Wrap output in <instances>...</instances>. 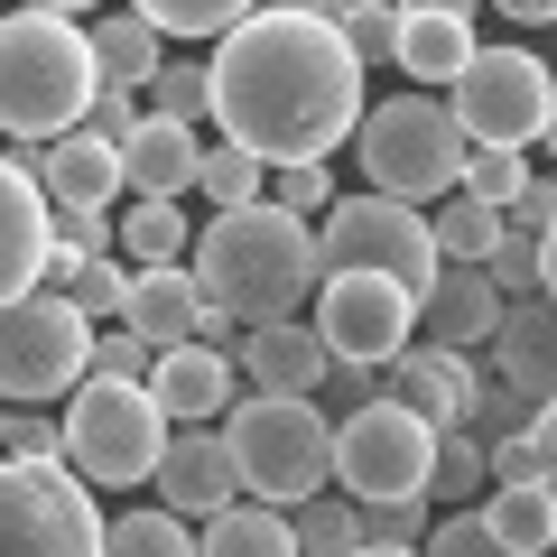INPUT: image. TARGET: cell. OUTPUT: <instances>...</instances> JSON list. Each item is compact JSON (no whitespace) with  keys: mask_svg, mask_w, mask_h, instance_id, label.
Instances as JSON below:
<instances>
[{"mask_svg":"<svg viewBox=\"0 0 557 557\" xmlns=\"http://www.w3.org/2000/svg\"><path fill=\"white\" fill-rule=\"evenodd\" d=\"M205 102H214L223 139H242L251 159H325L362 121V65L335 38V20L307 10H251L214 38L205 57Z\"/></svg>","mask_w":557,"mask_h":557,"instance_id":"6da1fadb","label":"cell"},{"mask_svg":"<svg viewBox=\"0 0 557 557\" xmlns=\"http://www.w3.org/2000/svg\"><path fill=\"white\" fill-rule=\"evenodd\" d=\"M186 270H196V288H205L214 317H233V325L251 317L260 325V317H298V307L317 298L325 260H317V223L307 214L251 196V205H223V214L186 242Z\"/></svg>","mask_w":557,"mask_h":557,"instance_id":"7a4b0ae2","label":"cell"},{"mask_svg":"<svg viewBox=\"0 0 557 557\" xmlns=\"http://www.w3.org/2000/svg\"><path fill=\"white\" fill-rule=\"evenodd\" d=\"M94 38L65 10H10L0 20V139L38 149V139L75 131L94 102Z\"/></svg>","mask_w":557,"mask_h":557,"instance_id":"3957f363","label":"cell"},{"mask_svg":"<svg viewBox=\"0 0 557 557\" xmlns=\"http://www.w3.org/2000/svg\"><path fill=\"white\" fill-rule=\"evenodd\" d=\"M214 437L233 446V465H242V493L251 502H307V493H325L335 483V418L317 409L307 391H251V399H233V409L214 418Z\"/></svg>","mask_w":557,"mask_h":557,"instance_id":"277c9868","label":"cell"},{"mask_svg":"<svg viewBox=\"0 0 557 557\" xmlns=\"http://www.w3.org/2000/svg\"><path fill=\"white\" fill-rule=\"evenodd\" d=\"M65 465H75L94 493H131V483L159 474L168 456V409L149 381H121V372H84L65 391Z\"/></svg>","mask_w":557,"mask_h":557,"instance_id":"5b68a950","label":"cell"},{"mask_svg":"<svg viewBox=\"0 0 557 557\" xmlns=\"http://www.w3.org/2000/svg\"><path fill=\"white\" fill-rule=\"evenodd\" d=\"M354 168H362V186H381V196H399V205H437L446 186L465 177V131H456V112H446V94L362 102Z\"/></svg>","mask_w":557,"mask_h":557,"instance_id":"8992f818","label":"cell"},{"mask_svg":"<svg viewBox=\"0 0 557 557\" xmlns=\"http://www.w3.org/2000/svg\"><path fill=\"white\" fill-rule=\"evenodd\" d=\"M84 354H94V317H84L65 288H20L0 307V399L10 409H47L84 381Z\"/></svg>","mask_w":557,"mask_h":557,"instance_id":"52a82bcc","label":"cell"},{"mask_svg":"<svg viewBox=\"0 0 557 557\" xmlns=\"http://www.w3.org/2000/svg\"><path fill=\"white\" fill-rule=\"evenodd\" d=\"M94 483L57 456H0V557H94Z\"/></svg>","mask_w":557,"mask_h":557,"instance_id":"ba28073f","label":"cell"},{"mask_svg":"<svg viewBox=\"0 0 557 557\" xmlns=\"http://www.w3.org/2000/svg\"><path fill=\"white\" fill-rule=\"evenodd\" d=\"M446 112H456L465 149H530L539 121L557 112V75L530 47H474L446 84Z\"/></svg>","mask_w":557,"mask_h":557,"instance_id":"9c48e42d","label":"cell"},{"mask_svg":"<svg viewBox=\"0 0 557 557\" xmlns=\"http://www.w3.org/2000/svg\"><path fill=\"white\" fill-rule=\"evenodd\" d=\"M317 260L325 270H381L399 278V288H428L437 278V242H428V214L399 196H381V186H362V196H335L317 214Z\"/></svg>","mask_w":557,"mask_h":557,"instance_id":"30bf717a","label":"cell"},{"mask_svg":"<svg viewBox=\"0 0 557 557\" xmlns=\"http://www.w3.org/2000/svg\"><path fill=\"white\" fill-rule=\"evenodd\" d=\"M428 465H437V428L399 399H362L335 418V493L399 502V493H428Z\"/></svg>","mask_w":557,"mask_h":557,"instance_id":"8fae6325","label":"cell"},{"mask_svg":"<svg viewBox=\"0 0 557 557\" xmlns=\"http://www.w3.org/2000/svg\"><path fill=\"white\" fill-rule=\"evenodd\" d=\"M317 335H325L335 362H372L381 372V362L418 335V298L399 278H381V270H325L317 278Z\"/></svg>","mask_w":557,"mask_h":557,"instance_id":"7c38bea8","label":"cell"},{"mask_svg":"<svg viewBox=\"0 0 557 557\" xmlns=\"http://www.w3.org/2000/svg\"><path fill=\"white\" fill-rule=\"evenodd\" d=\"M149 483H159V502L177 520H214L223 502H242V465L214 428H168V456H159Z\"/></svg>","mask_w":557,"mask_h":557,"instance_id":"4fadbf2b","label":"cell"},{"mask_svg":"<svg viewBox=\"0 0 557 557\" xmlns=\"http://www.w3.org/2000/svg\"><path fill=\"white\" fill-rule=\"evenodd\" d=\"M502 325V288L483 260H437V278L418 288V335L428 344H456V354H474V344H493Z\"/></svg>","mask_w":557,"mask_h":557,"instance_id":"5bb4252c","label":"cell"},{"mask_svg":"<svg viewBox=\"0 0 557 557\" xmlns=\"http://www.w3.org/2000/svg\"><path fill=\"white\" fill-rule=\"evenodd\" d=\"M474 354H456V344H428V335H409L391 354V399L399 409H418L428 428H465V409H474Z\"/></svg>","mask_w":557,"mask_h":557,"instance_id":"9a60e30c","label":"cell"},{"mask_svg":"<svg viewBox=\"0 0 557 557\" xmlns=\"http://www.w3.org/2000/svg\"><path fill=\"white\" fill-rule=\"evenodd\" d=\"M149 391H159V409H168V428H214L223 409H233V354L223 344H168V354H149Z\"/></svg>","mask_w":557,"mask_h":557,"instance_id":"2e32d148","label":"cell"},{"mask_svg":"<svg viewBox=\"0 0 557 557\" xmlns=\"http://www.w3.org/2000/svg\"><path fill=\"white\" fill-rule=\"evenodd\" d=\"M121 325H131L149 354H168V344L205 335V288L186 260H131V298H121Z\"/></svg>","mask_w":557,"mask_h":557,"instance_id":"e0dca14e","label":"cell"},{"mask_svg":"<svg viewBox=\"0 0 557 557\" xmlns=\"http://www.w3.org/2000/svg\"><path fill=\"white\" fill-rule=\"evenodd\" d=\"M47 278V196L28 177V149H0V307Z\"/></svg>","mask_w":557,"mask_h":557,"instance_id":"ac0fdd59","label":"cell"},{"mask_svg":"<svg viewBox=\"0 0 557 557\" xmlns=\"http://www.w3.org/2000/svg\"><path fill=\"white\" fill-rule=\"evenodd\" d=\"M28 177H38L47 205H121L131 186H121V149L94 131H57L28 149Z\"/></svg>","mask_w":557,"mask_h":557,"instance_id":"d6986e66","label":"cell"},{"mask_svg":"<svg viewBox=\"0 0 557 557\" xmlns=\"http://www.w3.org/2000/svg\"><path fill=\"white\" fill-rule=\"evenodd\" d=\"M493 372L530 399H557V298L530 288V298H502V325H493Z\"/></svg>","mask_w":557,"mask_h":557,"instance_id":"ffe728a7","label":"cell"},{"mask_svg":"<svg viewBox=\"0 0 557 557\" xmlns=\"http://www.w3.org/2000/svg\"><path fill=\"white\" fill-rule=\"evenodd\" d=\"M196 159H205V139L186 131V121H168V112H139V131L121 139V186L131 196H196Z\"/></svg>","mask_w":557,"mask_h":557,"instance_id":"44dd1931","label":"cell"},{"mask_svg":"<svg viewBox=\"0 0 557 557\" xmlns=\"http://www.w3.org/2000/svg\"><path fill=\"white\" fill-rule=\"evenodd\" d=\"M325 335L307 317H260L251 335H242V372H251V391H307L317 399V381H325Z\"/></svg>","mask_w":557,"mask_h":557,"instance_id":"7402d4cb","label":"cell"},{"mask_svg":"<svg viewBox=\"0 0 557 557\" xmlns=\"http://www.w3.org/2000/svg\"><path fill=\"white\" fill-rule=\"evenodd\" d=\"M84 38H94V75H102V84H131V94L168 65V38L139 20V10H94Z\"/></svg>","mask_w":557,"mask_h":557,"instance_id":"603a6c76","label":"cell"},{"mask_svg":"<svg viewBox=\"0 0 557 557\" xmlns=\"http://www.w3.org/2000/svg\"><path fill=\"white\" fill-rule=\"evenodd\" d=\"M474 57V20H437V10H399V47L391 65L409 84H456V65Z\"/></svg>","mask_w":557,"mask_h":557,"instance_id":"cb8c5ba5","label":"cell"},{"mask_svg":"<svg viewBox=\"0 0 557 557\" xmlns=\"http://www.w3.org/2000/svg\"><path fill=\"white\" fill-rule=\"evenodd\" d=\"M196 557H298V539H288V511H278V502L242 493L196 530Z\"/></svg>","mask_w":557,"mask_h":557,"instance_id":"d4e9b609","label":"cell"},{"mask_svg":"<svg viewBox=\"0 0 557 557\" xmlns=\"http://www.w3.org/2000/svg\"><path fill=\"white\" fill-rule=\"evenodd\" d=\"M474 511H483V530H493L502 548H520V557L557 548V511H548V493H539V483H493Z\"/></svg>","mask_w":557,"mask_h":557,"instance_id":"484cf974","label":"cell"},{"mask_svg":"<svg viewBox=\"0 0 557 557\" xmlns=\"http://www.w3.org/2000/svg\"><path fill=\"white\" fill-rule=\"evenodd\" d=\"M94 251H121L112 205H47V288H57L75 260H94Z\"/></svg>","mask_w":557,"mask_h":557,"instance_id":"4316f807","label":"cell"},{"mask_svg":"<svg viewBox=\"0 0 557 557\" xmlns=\"http://www.w3.org/2000/svg\"><path fill=\"white\" fill-rule=\"evenodd\" d=\"M493 493V465H483V437L474 428H437V465H428V502L465 511V502Z\"/></svg>","mask_w":557,"mask_h":557,"instance_id":"83f0119b","label":"cell"},{"mask_svg":"<svg viewBox=\"0 0 557 557\" xmlns=\"http://www.w3.org/2000/svg\"><path fill=\"white\" fill-rule=\"evenodd\" d=\"M94 557H196V530H186L168 502H149V511L102 520V548H94Z\"/></svg>","mask_w":557,"mask_h":557,"instance_id":"f1b7e54d","label":"cell"},{"mask_svg":"<svg viewBox=\"0 0 557 557\" xmlns=\"http://www.w3.org/2000/svg\"><path fill=\"white\" fill-rule=\"evenodd\" d=\"M428 242H437V260H483L502 242V205H474L465 186H446V205L428 214Z\"/></svg>","mask_w":557,"mask_h":557,"instance_id":"f546056e","label":"cell"},{"mask_svg":"<svg viewBox=\"0 0 557 557\" xmlns=\"http://www.w3.org/2000/svg\"><path fill=\"white\" fill-rule=\"evenodd\" d=\"M288 539H298V557H354V548H362L354 493H307V502H288Z\"/></svg>","mask_w":557,"mask_h":557,"instance_id":"4dcf8cb0","label":"cell"},{"mask_svg":"<svg viewBox=\"0 0 557 557\" xmlns=\"http://www.w3.org/2000/svg\"><path fill=\"white\" fill-rule=\"evenodd\" d=\"M112 233H121V251H131V260H186V242H196L168 196H131V214H121Z\"/></svg>","mask_w":557,"mask_h":557,"instance_id":"1f68e13d","label":"cell"},{"mask_svg":"<svg viewBox=\"0 0 557 557\" xmlns=\"http://www.w3.org/2000/svg\"><path fill=\"white\" fill-rule=\"evenodd\" d=\"M131 10L159 28V38H223L233 20H251L260 0H131Z\"/></svg>","mask_w":557,"mask_h":557,"instance_id":"d6a6232c","label":"cell"},{"mask_svg":"<svg viewBox=\"0 0 557 557\" xmlns=\"http://www.w3.org/2000/svg\"><path fill=\"white\" fill-rule=\"evenodd\" d=\"M260 186H270V159H251L242 139H223V149L196 159V196H214V214H223V205H251Z\"/></svg>","mask_w":557,"mask_h":557,"instance_id":"836d02e7","label":"cell"},{"mask_svg":"<svg viewBox=\"0 0 557 557\" xmlns=\"http://www.w3.org/2000/svg\"><path fill=\"white\" fill-rule=\"evenodd\" d=\"M57 288L84 307V317H121V298H131V260H121V251H94V260H75Z\"/></svg>","mask_w":557,"mask_h":557,"instance_id":"e575fe53","label":"cell"},{"mask_svg":"<svg viewBox=\"0 0 557 557\" xmlns=\"http://www.w3.org/2000/svg\"><path fill=\"white\" fill-rule=\"evenodd\" d=\"M335 38L354 47V65L372 75V65H391V47H399V10H391V0H344Z\"/></svg>","mask_w":557,"mask_h":557,"instance_id":"d590c367","label":"cell"},{"mask_svg":"<svg viewBox=\"0 0 557 557\" xmlns=\"http://www.w3.org/2000/svg\"><path fill=\"white\" fill-rule=\"evenodd\" d=\"M354 530H362V548H418V539H428V493L354 502Z\"/></svg>","mask_w":557,"mask_h":557,"instance_id":"8d00e7d4","label":"cell"},{"mask_svg":"<svg viewBox=\"0 0 557 557\" xmlns=\"http://www.w3.org/2000/svg\"><path fill=\"white\" fill-rule=\"evenodd\" d=\"M139 112H168V121H214V102H205V65H159V75L139 84Z\"/></svg>","mask_w":557,"mask_h":557,"instance_id":"74e56055","label":"cell"},{"mask_svg":"<svg viewBox=\"0 0 557 557\" xmlns=\"http://www.w3.org/2000/svg\"><path fill=\"white\" fill-rule=\"evenodd\" d=\"M530 409H539V399H530V391H511V381L493 372V381H474V409H465V428L493 446V437H520V428H530Z\"/></svg>","mask_w":557,"mask_h":557,"instance_id":"f35d334b","label":"cell"},{"mask_svg":"<svg viewBox=\"0 0 557 557\" xmlns=\"http://www.w3.org/2000/svg\"><path fill=\"white\" fill-rule=\"evenodd\" d=\"M260 196H270V205H288V214H307V223H317L325 205H335V168H325V159H288V168H270V186H260Z\"/></svg>","mask_w":557,"mask_h":557,"instance_id":"ab89813d","label":"cell"},{"mask_svg":"<svg viewBox=\"0 0 557 557\" xmlns=\"http://www.w3.org/2000/svg\"><path fill=\"white\" fill-rule=\"evenodd\" d=\"M465 196L474 205H511L520 186H530V159H520V149H465Z\"/></svg>","mask_w":557,"mask_h":557,"instance_id":"60d3db41","label":"cell"},{"mask_svg":"<svg viewBox=\"0 0 557 557\" xmlns=\"http://www.w3.org/2000/svg\"><path fill=\"white\" fill-rule=\"evenodd\" d=\"M418 557H520V548H502V539L483 530V511H474V502H465V511L428 520V539H418Z\"/></svg>","mask_w":557,"mask_h":557,"instance_id":"b9f144b4","label":"cell"},{"mask_svg":"<svg viewBox=\"0 0 557 557\" xmlns=\"http://www.w3.org/2000/svg\"><path fill=\"white\" fill-rule=\"evenodd\" d=\"M483 270H493V288H502V298H530V288H539V233L502 223V242L483 251Z\"/></svg>","mask_w":557,"mask_h":557,"instance_id":"7bdbcfd3","label":"cell"},{"mask_svg":"<svg viewBox=\"0 0 557 557\" xmlns=\"http://www.w3.org/2000/svg\"><path fill=\"white\" fill-rule=\"evenodd\" d=\"M75 131H94V139H112V149H121V139L139 131V94H131V84H94V102H84Z\"/></svg>","mask_w":557,"mask_h":557,"instance_id":"ee69618b","label":"cell"},{"mask_svg":"<svg viewBox=\"0 0 557 557\" xmlns=\"http://www.w3.org/2000/svg\"><path fill=\"white\" fill-rule=\"evenodd\" d=\"M520 446H530V483L548 493V511H557V399H539V409H530Z\"/></svg>","mask_w":557,"mask_h":557,"instance_id":"f6af8a7d","label":"cell"},{"mask_svg":"<svg viewBox=\"0 0 557 557\" xmlns=\"http://www.w3.org/2000/svg\"><path fill=\"white\" fill-rule=\"evenodd\" d=\"M84 372H121V381H139V372H149V344H139L131 325L112 317V335H94V354H84Z\"/></svg>","mask_w":557,"mask_h":557,"instance_id":"bcb514c9","label":"cell"},{"mask_svg":"<svg viewBox=\"0 0 557 557\" xmlns=\"http://www.w3.org/2000/svg\"><path fill=\"white\" fill-rule=\"evenodd\" d=\"M10 456H57L65 465V428L47 409H10Z\"/></svg>","mask_w":557,"mask_h":557,"instance_id":"7dc6e473","label":"cell"},{"mask_svg":"<svg viewBox=\"0 0 557 557\" xmlns=\"http://www.w3.org/2000/svg\"><path fill=\"white\" fill-rule=\"evenodd\" d=\"M493 10H502V20H520V28H548L557 20V0H493Z\"/></svg>","mask_w":557,"mask_h":557,"instance_id":"c3c4849f","label":"cell"},{"mask_svg":"<svg viewBox=\"0 0 557 557\" xmlns=\"http://www.w3.org/2000/svg\"><path fill=\"white\" fill-rule=\"evenodd\" d=\"M539 288L557 298V223H539Z\"/></svg>","mask_w":557,"mask_h":557,"instance_id":"681fc988","label":"cell"},{"mask_svg":"<svg viewBox=\"0 0 557 557\" xmlns=\"http://www.w3.org/2000/svg\"><path fill=\"white\" fill-rule=\"evenodd\" d=\"M391 10H437V20H474L483 0H391Z\"/></svg>","mask_w":557,"mask_h":557,"instance_id":"f907efd6","label":"cell"},{"mask_svg":"<svg viewBox=\"0 0 557 557\" xmlns=\"http://www.w3.org/2000/svg\"><path fill=\"white\" fill-rule=\"evenodd\" d=\"M10 10H65L75 20V10H102V0H10Z\"/></svg>","mask_w":557,"mask_h":557,"instance_id":"816d5d0a","label":"cell"},{"mask_svg":"<svg viewBox=\"0 0 557 557\" xmlns=\"http://www.w3.org/2000/svg\"><path fill=\"white\" fill-rule=\"evenodd\" d=\"M539 149H548V168H557V112H548V121H539Z\"/></svg>","mask_w":557,"mask_h":557,"instance_id":"f5cc1de1","label":"cell"},{"mask_svg":"<svg viewBox=\"0 0 557 557\" xmlns=\"http://www.w3.org/2000/svg\"><path fill=\"white\" fill-rule=\"evenodd\" d=\"M354 557H418V548H354Z\"/></svg>","mask_w":557,"mask_h":557,"instance_id":"db71d44e","label":"cell"},{"mask_svg":"<svg viewBox=\"0 0 557 557\" xmlns=\"http://www.w3.org/2000/svg\"><path fill=\"white\" fill-rule=\"evenodd\" d=\"M0 456H10V399H0Z\"/></svg>","mask_w":557,"mask_h":557,"instance_id":"11a10c76","label":"cell"},{"mask_svg":"<svg viewBox=\"0 0 557 557\" xmlns=\"http://www.w3.org/2000/svg\"><path fill=\"white\" fill-rule=\"evenodd\" d=\"M260 10H270V0H260Z\"/></svg>","mask_w":557,"mask_h":557,"instance_id":"9f6ffc18","label":"cell"}]
</instances>
